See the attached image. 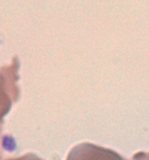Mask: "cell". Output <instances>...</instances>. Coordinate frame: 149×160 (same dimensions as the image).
I'll list each match as a JSON object with an SVG mask.
<instances>
[{
	"label": "cell",
	"instance_id": "cell-2",
	"mask_svg": "<svg viewBox=\"0 0 149 160\" xmlns=\"http://www.w3.org/2000/svg\"><path fill=\"white\" fill-rule=\"evenodd\" d=\"M67 160H127L109 148L92 143H81L73 147Z\"/></svg>",
	"mask_w": 149,
	"mask_h": 160
},
{
	"label": "cell",
	"instance_id": "cell-4",
	"mask_svg": "<svg viewBox=\"0 0 149 160\" xmlns=\"http://www.w3.org/2000/svg\"><path fill=\"white\" fill-rule=\"evenodd\" d=\"M131 160H149V152H139L133 156Z\"/></svg>",
	"mask_w": 149,
	"mask_h": 160
},
{
	"label": "cell",
	"instance_id": "cell-1",
	"mask_svg": "<svg viewBox=\"0 0 149 160\" xmlns=\"http://www.w3.org/2000/svg\"><path fill=\"white\" fill-rule=\"evenodd\" d=\"M19 67L18 59L14 57L9 65L0 68V123L20 97Z\"/></svg>",
	"mask_w": 149,
	"mask_h": 160
},
{
	"label": "cell",
	"instance_id": "cell-5",
	"mask_svg": "<svg viewBox=\"0 0 149 160\" xmlns=\"http://www.w3.org/2000/svg\"><path fill=\"white\" fill-rule=\"evenodd\" d=\"M0 157H1V147H0Z\"/></svg>",
	"mask_w": 149,
	"mask_h": 160
},
{
	"label": "cell",
	"instance_id": "cell-3",
	"mask_svg": "<svg viewBox=\"0 0 149 160\" xmlns=\"http://www.w3.org/2000/svg\"><path fill=\"white\" fill-rule=\"evenodd\" d=\"M5 160H44L41 159L36 155L33 154V153H27V154L23 155L21 156H17V157H12L6 159Z\"/></svg>",
	"mask_w": 149,
	"mask_h": 160
}]
</instances>
